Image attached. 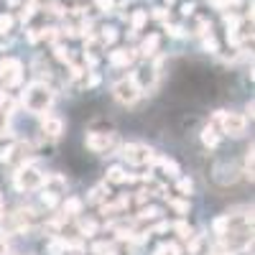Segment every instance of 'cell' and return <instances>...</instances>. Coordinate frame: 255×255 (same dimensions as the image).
<instances>
[{
    "mask_svg": "<svg viewBox=\"0 0 255 255\" xmlns=\"http://www.w3.org/2000/svg\"><path fill=\"white\" fill-rule=\"evenodd\" d=\"M51 100H54V92L46 87V84H41V82H33V84H28V87L23 90V105H26V110H31V113H46Z\"/></svg>",
    "mask_w": 255,
    "mask_h": 255,
    "instance_id": "1",
    "label": "cell"
},
{
    "mask_svg": "<svg viewBox=\"0 0 255 255\" xmlns=\"http://www.w3.org/2000/svg\"><path fill=\"white\" fill-rule=\"evenodd\" d=\"M95 3H97L100 10H110L113 8V0H95Z\"/></svg>",
    "mask_w": 255,
    "mask_h": 255,
    "instance_id": "26",
    "label": "cell"
},
{
    "mask_svg": "<svg viewBox=\"0 0 255 255\" xmlns=\"http://www.w3.org/2000/svg\"><path fill=\"white\" fill-rule=\"evenodd\" d=\"M176 230L181 232V238H189V227H186L184 222H179V225H176Z\"/></svg>",
    "mask_w": 255,
    "mask_h": 255,
    "instance_id": "29",
    "label": "cell"
},
{
    "mask_svg": "<svg viewBox=\"0 0 255 255\" xmlns=\"http://www.w3.org/2000/svg\"><path fill=\"white\" fill-rule=\"evenodd\" d=\"M41 199H44V204H46V207H54V204H56V197H54V191H46V194L41 197Z\"/></svg>",
    "mask_w": 255,
    "mask_h": 255,
    "instance_id": "24",
    "label": "cell"
},
{
    "mask_svg": "<svg viewBox=\"0 0 255 255\" xmlns=\"http://www.w3.org/2000/svg\"><path fill=\"white\" fill-rule=\"evenodd\" d=\"M125 158L135 163V166H143V163H151L153 161V151L148 145H138V143H130V145H125Z\"/></svg>",
    "mask_w": 255,
    "mask_h": 255,
    "instance_id": "6",
    "label": "cell"
},
{
    "mask_svg": "<svg viewBox=\"0 0 255 255\" xmlns=\"http://www.w3.org/2000/svg\"><path fill=\"white\" fill-rule=\"evenodd\" d=\"M179 189H181V191H191V181H186V179L179 181Z\"/></svg>",
    "mask_w": 255,
    "mask_h": 255,
    "instance_id": "30",
    "label": "cell"
},
{
    "mask_svg": "<svg viewBox=\"0 0 255 255\" xmlns=\"http://www.w3.org/2000/svg\"><path fill=\"white\" fill-rule=\"evenodd\" d=\"M41 128H44V133L51 135V138H59L64 133V120L56 118V115H46L44 123H41Z\"/></svg>",
    "mask_w": 255,
    "mask_h": 255,
    "instance_id": "7",
    "label": "cell"
},
{
    "mask_svg": "<svg viewBox=\"0 0 255 255\" xmlns=\"http://www.w3.org/2000/svg\"><path fill=\"white\" fill-rule=\"evenodd\" d=\"M143 23H145V13L140 10V13H135V15H133V28L138 31V28H140Z\"/></svg>",
    "mask_w": 255,
    "mask_h": 255,
    "instance_id": "19",
    "label": "cell"
},
{
    "mask_svg": "<svg viewBox=\"0 0 255 255\" xmlns=\"http://www.w3.org/2000/svg\"><path fill=\"white\" fill-rule=\"evenodd\" d=\"M156 46H158V36L156 33H151L145 41H143V46H140V54L143 56H151V54H156Z\"/></svg>",
    "mask_w": 255,
    "mask_h": 255,
    "instance_id": "11",
    "label": "cell"
},
{
    "mask_svg": "<svg viewBox=\"0 0 255 255\" xmlns=\"http://www.w3.org/2000/svg\"><path fill=\"white\" fill-rule=\"evenodd\" d=\"M33 15V5H28V8H23V13H20V20H23V23H26V20Z\"/></svg>",
    "mask_w": 255,
    "mask_h": 255,
    "instance_id": "28",
    "label": "cell"
},
{
    "mask_svg": "<svg viewBox=\"0 0 255 255\" xmlns=\"http://www.w3.org/2000/svg\"><path fill=\"white\" fill-rule=\"evenodd\" d=\"M202 140H204V145H209V148H217L220 145V135H217V130H215V125H207L204 130H202Z\"/></svg>",
    "mask_w": 255,
    "mask_h": 255,
    "instance_id": "10",
    "label": "cell"
},
{
    "mask_svg": "<svg viewBox=\"0 0 255 255\" xmlns=\"http://www.w3.org/2000/svg\"><path fill=\"white\" fill-rule=\"evenodd\" d=\"M10 28H13V15L0 13V33H8Z\"/></svg>",
    "mask_w": 255,
    "mask_h": 255,
    "instance_id": "13",
    "label": "cell"
},
{
    "mask_svg": "<svg viewBox=\"0 0 255 255\" xmlns=\"http://www.w3.org/2000/svg\"><path fill=\"white\" fill-rule=\"evenodd\" d=\"M54 54H56V59H59V61H64V64L69 61V51L64 49V46H56V49H54Z\"/></svg>",
    "mask_w": 255,
    "mask_h": 255,
    "instance_id": "18",
    "label": "cell"
},
{
    "mask_svg": "<svg viewBox=\"0 0 255 255\" xmlns=\"http://www.w3.org/2000/svg\"><path fill=\"white\" fill-rule=\"evenodd\" d=\"M95 253H100V255H118L113 245H95Z\"/></svg>",
    "mask_w": 255,
    "mask_h": 255,
    "instance_id": "17",
    "label": "cell"
},
{
    "mask_svg": "<svg viewBox=\"0 0 255 255\" xmlns=\"http://www.w3.org/2000/svg\"><path fill=\"white\" fill-rule=\"evenodd\" d=\"M108 181H110V184H123V181H128V176L123 174L120 166H113L110 171H108Z\"/></svg>",
    "mask_w": 255,
    "mask_h": 255,
    "instance_id": "12",
    "label": "cell"
},
{
    "mask_svg": "<svg viewBox=\"0 0 255 255\" xmlns=\"http://www.w3.org/2000/svg\"><path fill=\"white\" fill-rule=\"evenodd\" d=\"M113 92H115V97H118L123 105H133V102L138 100V95H140V90L135 87L133 77H130V79H120L115 87H113Z\"/></svg>",
    "mask_w": 255,
    "mask_h": 255,
    "instance_id": "5",
    "label": "cell"
},
{
    "mask_svg": "<svg viewBox=\"0 0 255 255\" xmlns=\"http://www.w3.org/2000/svg\"><path fill=\"white\" fill-rule=\"evenodd\" d=\"M64 209H67L69 215H77V212L82 209V202H79V199H69L67 204H64Z\"/></svg>",
    "mask_w": 255,
    "mask_h": 255,
    "instance_id": "15",
    "label": "cell"
},
{
    "mask_svg": "<svg viewBox=\"0 0 255 255\" xmlns=\"http://www.w3.org/2000/svg\"><path fill=\"white\" fill-rule=\"evenodd\" d=\"M115 38H118V31L115 28H105L102 31V41H105V44H113Z\"/></svg>",
    "mask_w": 255,
    "mask_h": 255,
    "instance_id": "16",
    "label": "cell"
},
{
    "mask_svg": "<svg viewBox=\"0 0 255 255\" xmlns=\"http://www.w3.org/2000/svg\"><path fill=\"white\" fill-rule=\"evenodd\" d=\"M79 232H82V235H92V232H95V222H82Z\"/></svg>",
    "mask_w": 255,
    "mask_h": 255,
    "instance_id": "21",
    "label": "cell"
},
{
    "mask_svg": "<svg viewBox=\"0 0 255 255\" xmlns=\"http://www.w3.org/2000/svg\"><path fill=\"white\" fill-rule=\"evenodd\" d=\"M84 145L95 153H108L110 148L115 145V133H87L84 138Z\"/></svg>",
    "mask_w": 255,
    "mask_h": 255,
    "instance_id": "4",
    "label": "cell"
},
{
    "mask_svg": "<svg viewBox=\"0 0 255 255\" xmlns=\"http://www.w3.org/2000/svg\"><path fill=\"white\" fill-rule=\"evenodd\" d=\"M5 253H8V243L0 240V255H5Z\"/></svg>",
    "mask_w": 255,
    "mask_h": 255,
    "instance_id": "31",
    "label": "cell"
},
{
    "mask_svg": "<svg viewBox=\"0 0 255 255\" xmlns=\"http://www.w3.org/2000/svg\"><path fill=\"white\" fill-rule=\"evenodd\" d=\"M225 255H232V253H225Z\"/></svg>",
    "mask_w": 255,
    "mask_h": 255,
    "instance_id": "35",
    "label": "cell"
},
{
    "mask_svg": "<svg viewBox=\"0 0 255 255\" xmlns=\"http://www.w3.org/2000/svg\"><path fill=\"white\" fill-rule=\"evenodd\" d=\"M245 174L253 176V151H248V156H245Z\"/></svg>",
    "mask_w": 255,
    "mask_h": 255,
    "instance_id": "22",
    "label": "cell"
},
{
    "mask_svg": "<svg viewBox=\"0 0 255 255\" xmlns=\"http://www.w3.org/2000/svg\"><path fill=\"white\" fill-rule=\"evenodd\" d=\"M8 118H10V113L0 110V135H8Z\"/></svg>",
    "mask_w": 255,
    "mask_h": 255,
    "instance_id": "14",
    "label": "cell"
},
{
    "mask_svg": "<svg viewBox=\"0 0 255 255\" xmlns=\"http://www.w3.org/2000/svg\"><path fill=\"white\" fill-rule=\"evenodd\" d=\"M140 217H158V209L156 207H148V209L140 212Z\"/></svg>",
    "mask_w": 255,
    "mask_h": 255,
    "instance_id": "25",
    "label": "cell"
},
{
    "mask_svg": "<svg viewBox=\"0 0 255 255\" xmlns=\"http://www.w3.org/2000/svg\"><path fill=\"white\" fill-rule=\"evenodd\" d=\"M20 72V61L18 59H5V61H0V79H5L10 74Z\"/></svg>",
    "mask_w": 255,
    "mask_h": 255,
    "instance_id": "9",
    "label": "cell"
},
{
    "mask_svg": "<svg viewBox=\"0 0 255 255\" xmlns=\"http://www.w3.org/2000/svg\"><path fill=\"white\" fill-rule=\"evenodd\" d=\"M181 10H184V15H189V13H191V10H194V5H191V3H186V5H184V8H181Z\"/></svg>",
    "mask_w": 255,
    "mask_h": 255,
    "instance_id": "33",
    "label": "cell"
},
{
    "mask_svg": "<svg viewBox=\"0 0 255 255\" xmlns=\"http://www.w3.org/2000/svg\"><path fill=\"white\" fill-rule=\"evenodd\" d=\"M204 49H207V51H217V41H215V38L209 36V38L204 41Z\"/></svg>",
    "mask_w": 255,
    "mask_h": 255,
    "instance_id": "27",
    "label": "cell"
},
{
    "mask_svg": "<svg viewBox=\"0 0 255 255\" xmlns=\"http://www.w3.org/2000/svg\"><path fill=\"white\" fill-rule=\"evenodd\" d=\"M3 215H5V199L0 197V217H3Z\"/></svg>",
    "mask_w": 255,
    "mask_h": 255,
    "instance_id": "34",
    "label": "cell"
},
{
    "mask_svg": "<svg viewBox=\"0 0 255 255\" xmlns=\"http://www.w3.org/2000/svg\"><path fill=\"white\" fill-rule=\"evenodd\" d=\"M215 120L222 123L225 133H230V135H243V133H245V118L238 115V113H225V110H220V113L215 115Z\"/></svg>",
    "mask_w": 255,
    "mask_h": 255,
    "instance_id": "3",
    "label": "cell"
},
{
    "mask_svg": "<svg viewBox=\"0 0 255 255\" xmlns=\"http://www.w3.org/2000/svg\"><path fill=\"white\" fill-rule=\"evenodd\" d=\"M153 15H156V18H166V8H156Z\"/></svg>",
    "mask_w": 255,
    "mask_h": 255,
    "instance_id": "32",
    "label": "cell"
},
{
    "mask_svg": "<svg viewBox=\"0 0 255 255\" xmlns=\"http://www.w3.org/2000/svg\"><path fill=\"white\" fill-rule=\"evenodd\" d=\"M227 222H230V217H222V220H217V222H215V232H220V235H222V232H225V227H227Z\"/></svg>",
    "mask_w": 255,
    "mask_h": 255,
    "instance_id": "23",
    "label": "cell"
},
{
    "mask_svg": "<svg viewBox=\"0 0 255 255\" xmlns=\"http://www.w3.org/2000/svg\"><path fill=\"white\" fill-rule=\"evenodd\" d=\"M92 202H102L105 199V186H97V189H92V197H90Z\"/></svg>",
    "mask_w": 255,
    "mask_h": 255,
    "instance_id": "20",
    "label": "cell"
},
{
    "mask_svg": "<svg viewBox=\"0 0 255 255\" xmlns=\"http://www.w3.org/2000/svg\"><path fill=\"white\" fill-rule=\"evenodd\" d=\"M44 181H46V176L33 166H20L18 174H15V186L20 191H33L38 186H44Z\"/></svg>",
    "mask_w": 255,
    "mask_h": 255,
    "instance_id": "2",
    "label": "cell"
},
{
    "mask_svg": "<svg viewBox=\"0 0 255 255\" xmlns=\"http://www.w3.org/2000/svg\"><path fill=\"white\" fill-rule=\"evenodd\" d=\"M133 59H135V51H130V49H118V51L110 54V61L115 64V67H128Z\"/></svg>",
    "mask_w": 255,
    "mask_h": 255,
    "instance_id": "8",
    "label": "cell"
}]
</instances>
